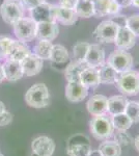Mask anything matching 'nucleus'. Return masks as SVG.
I'll return each instance as SVG.
<instances>
[{"instance_id": "obj_9", "label": "nucleus", "mask_w": 139, "mask_h": 156, "mask_svg": "<svg viewBox=\"0 0 139 156\" xmlns=\"http://www.w3.org/2000/svg\"><path fill=\"white\" fill-rule=\"evenodd\" d=\"M92 150V145L84 135H74L68 142L67 152L70 156H89Z\"/></svg>"}, {"instance_id": "obj_11", "label": "nucleus", "mask_w": 139, "mask_h": 156, "mask_svg": "<svg viewBox=\"0 0 139 156\" xmlns=\"http://www.w3.org/2000/svg\"><path fill=\"white\" fill-rule=\"evenodd\" d=\"M88 95V87H85L80 82V80L77 81H68V84L65 87V97L70 102L78 103L81 102Z\"/></svg>"}, {"instance_id": "obj_42", "label": "nucleus", "mask_w": 139, "mask_h": 156, "mask_svg": "<svg viewBox=\"0 0 139 156\" xmlns=\"http://www.w3.org/2000/svg\"><path fill=\"white\" fill-rule=\"evenodd\" d=\"M4 110H5V105L3 104V102H2V101H0V114H1V112H3Z\"/></svg>"}, {"instance_id": "obj_20", "label": "nucleus", "mask_w": 139, "mask_h": 156, "mask_svg": "<svg viewBox=\"0 0 139 156\" xmlns=\"http://www.w3.org/2000/svg\"><path fill=\"white\" fill-rule=\"evenodd\" d=\"M79 17L77 16L75 9H67L60 5H56L55 7V20L58 23L65 25V26H71L75 24Z\"/></svg>"}, {"instance_id": "obj_4", "label": "nucleus", "mask_w": 139, "mask_h": 156, "mask_svg": "<svg viewBox=\"0 0 139 156\" xmlns=\"http://www.w3.org/2000/svg\"><path fill=\"white\" fill-rule=\"evenodd\" d=\"M6 52V58L22 62L25 57H27L31 53L29 47L26 43L21 42L19 40H12L11 37H0Z\"/></svg>"}, {"instance_id": "obj_38", "label": "nucleus", "mask_w": 139, "mask_h": 156, "mask_svg": "<svg viewBox=\"0 0 139 156\" xmlns=\"http://www.w3.org/2000/svg\"><path fill=\"white\" fill-rule=\"evenodd\" d=\"M3 59H6V52L3 45H2L1 40H0V60H3Z\"/></svg>"}, {"instance_id": "obj_28", "label": "nucleus", "mask_w": 139, "mask_h": 156, "mask_svg": "<svg viewBox=\"0 0 139 156\" xmlns=\"http://www.w3.org/2000/svg\"><path fill=\"white\" fill-rule=\"evenodd\" d=\"M53 44L51 41H47V40H39L36 45L33 48V53L39 56L40 58L44 59H50V55H51Z\"/></svg>"}, {"instance_id": "obj_8", "label": "nucleus", "mask_w": 139, "mask_h": 156, "mask_svg": "<svg viewBox=\"0 0 139 156\" xmlns=\"http://www.w3.org/2000/svg\"><path fill=\"white\" fill-rule=\"evenodd\" d=\"M107 62L118 73H123L131 70L133 67V57L126 50L117 49L111 52L107 58Z\"/></svg>"}, {"instance_id": "obj_6", "label": "nucleus", "mask_w": 139, "mask_h": 156, "mask_svg": "<svg viewBox=\"0 0 139 156\" xmlns=\"http://www.w3.org/2000/svg\"><path fill=\"white\" fill-rule=\"evenodd\" d=\"M24 7L19 0H4L0 5V16L9 25H14L23 18Z\"/></svg>"}, {"instance_id": "obj_34", "label": "nucleus", "mask_w": 139, "mask_h": 156, "mask_svg": "<svg viewBox=\"0 0 139 156\" xmlns=\"http://www.w3.org/2000/svg\"><path fill=\"white\" fill-rule=\"evenodd\" d=\"M19 1L24 9L31 11V9H34L35 6H37V5H40V4L46 2V0H19Z\"/></svg>"}, {"instance_id": "obj_36", "label": "nucleus", "mask_w": 139, "mask_h": 156, "mask_svg": "<svg viewBox=\"0 0 139 156\" xmlns=\"http://www.w3.org/2000/svg\"><path fill=\"white\" fill-rule=\"evenodd\" d=\"M77 3V0H59V5L67 9H75V5Z\"/></svg>"}, {"instance_id": "obj_3", "label": "nucleus", "mask_w": 139, "mask_h": 156, "mask_svg": "<svg viewBox=\"0 0 139 156\" xmlns=\"http://www.w3.org/2000/svg\"><path fill=\"white\" fill-rule=\"evenodd\" d=\"M89 129L93 137L99 140H106L114 133V127L108 115H95L89 122Z\"/></svg>"}, {"instance_id": "obj_27", "label": "nucleus", "mask_w": 139, "mask_h": 156, "mask_svg": "<svg viewBox=\"0 0 139 156\" xmlns=\"http://www.w3.org/2000/svg\"><path fill=\"white\" fill-rule=\"evenodd\" d=\"M98 150L102 156H120L122 154V147L115 140H104L99 146Z\"/></svg>"}, {"instance_id": "obj_31", "label": "nucleus", "mask_w": 139, "mask_h": 156, "mask_svg": "<svg viewBox=\"0 0 139 156\" xmlns=\"http://www.w3.org/2000/svg\"><path fill=\"white\" fill-rule=\"evenodd\" d=\"M125 114L134 123H139V103L136 101H129L126 107Z\"/></svg>"}, {"instance_id": "obj_10", "label": "nucleus", "mask_w": 139, "mask_h": 156, "mask_svg": "<svg viewBox=\"0 0 139 156\" xmlns=\"http://www.w3.org/2000/svg\"><path fill=\"white\" fill-rule=\"evenodd\" d=\"M55 7L56 5L48 2L40 4L30 11V18L36 23L41 22H56L55 20Z\"/></svg>"}, {"instance_id": "obj_33", "label": "nucleus", "mask_w": 139, "mask_h": 156, "mask_svg": "<svg viewBox=\"0 0 139 156\" xmlns=\"http://www.w3.org/2000/svg\"><path fill=\"white\" fill-rule=\"evenodd\" d=\"M126 26L135 34L139 37V14L132 15L126 19Z\"/></svg>"}, {"instance_id": "obj_2", "label": "nucleus", "mask_w": 139, "mask_h": 156, "mask_svg": "<svg viewBox=\"0 0 139 156\" xmlns=\"http://www.w3.org/2000/svg\"><path fill=\"white\" fill-rule=\"evenodd\" d=\"M25 101L30 107L44 108L50 104V94L45 83H35L25 94Z\"/></svg>"}, {"instance_id": "obj_45", "label": "nucleus", "mask_w": 139, "mask_h": 156, "mask_svg": "<svg viewBox=\"0 0 139 156\" xmlns=\"http://www.w3.org/2000/svg\"><path fill=\"white\" fill-rule=\"evenodd\" d=\"M0 156H4L3 154H1V153H0Z\"/></svg>"}, {"instance_id": "obj_24", "label": "nucleus", "mask_w": 139, "mask_h": 156, "mask_svg": "<svg viewBox=\"0 0 139 156\" xmlns=\"http://www.w3.org/2000/svg\"><path fill=\"white\" fill-rule=\"evenodd\" d=\"M88 66L85 62H79V60H74L70 62L65 68V79L68 81H77L80 79L81 73L86 69Z\"/></svg>"}, {"instance_id": "obj_25", "label": "nucleus", "mask_w": 139, "mask_h": 156, "mask_svg": "<svg viewBox=\"0 0 139 156\" xmlns=\"http://www.w3.org/2000/svg\"><path fill=\"white\" fill-rule=\"evenodd\" d=\"M70 54L64 46L59 44H55L52 47L51 55H50V60L54 64L64 65L69 60Z\"/></svg>"}, {"instance_id": "obj_35", "label": "nucleus", "mask_w": 139, "mask_h": 156, "mask_svg": "<svg viewBox=\"0 0 139 156\" xmlns=\"http://www.w3.org/2000/svg\"><path fill=\"white\" fill-rule=\"evenodd\" d=\"M12 121V115L5 109L3 112L0 114V126H6L11 124Z\"/></svg>"}, {"instance_id": "obj_14", "label": "nucleus", "mask_w": 139, "mask_h": 156, "mask_svg": "<svg viewBox=\"0 0 139 156\" xmlns=\"http://www.w3.org/2000/svg\"><path fill=\"white\" fill-rule=\"evenodd\" d=\"M22 69H23V73L25 76H35V75L40 74L44 66L43 59L36 56L34 53H30L28 56L21 62Z\"/></svg>"}, {"instance_id": "obj_7", "label": "nucleus", "mask_w": 139, "mask_h": 156, "mask_svg": "<svg viewBox=\"0 0 139 156\" xmlns=\"http://www.w3.org/2000/svg\"><path fill=\"white\" fill-rule=\"evenodd\" d=\"M118 29H120V25L116 22L113 20H105L96 27L93 31V37H96L97 41L103 44L114 43Z\"/></svg>"}, {"instance_id": "obj_44", "label": "nucleus", "mask_w": 139, "mask_h": 156, "mask_svg": "<svg viewBox=\"0 0 139 156\" xmlns=\"http://www.w3.org/2000/svg\"><path fill=\"white\" fill-rule=\"evenodd\" d=\"M87 1H90V2H93L95 0H87Z\"/></svg>"}, {"instance_id": "obj_29", "label": "nucleus", "mask_w": 139, "mask_h": 156, "mask_svg": "<svg viewBox=\"0 0 139 156\" xmlns=\"http://www.w3.org/2000/svg\"><path fill=\"white\" fill-rule=\"evenodd\" d=\"M111 122L116 130H128L133 125V122L130 120V118L123 112V114L114 115L111 118Z\"/></svg>"}, {"instance_id": "obj_12", "label": "nucleus", "mask_w": 139, "mask_h": 156, "mask_svg": "<svg viewBox=\"0 0 139 156\" xmlns=\"http://www.w3.org/2000/svg\"><path fill=\"white\" fill-rule=\"evenodd\" d=\"M55 143L48 136H39L32 140V153L36 156H52L55 151Z\"/></svg>"}, {"instance_id": "obj_26", "label": "nucleus", "mask_w": 139, "mask_h": 156, "mask_svg": "<svg viewBox=\"0 0 139 156\" xmlns=\"http://www.w3.org/2000/svg\"><path fill=\"white\" fill-rule=\"evenodd\" d=\"M75 12L80 18H90L95 16V6L93 2L87 1V0H77L75 5Z\"/></svg>"}, {"instance_id": "obj_41", "label": "nucleus", "mask_w": 139, "mask_h": 156, "mask_svg": "<svg viewBox=\"0 0 139 156\" xmlns=\"http://www.w3.org/2000/svg\"><path fill=\"white\" fill-rule=\"evenodd\" d=\"M89 156H102V154H101L99 150H95V151L92 150V152H90Z\"/></svg>"}, {"instance_id": "obj_13", "label": "nucleus", "mask_w": 139, "mask_h": 156, "mask_svg": "<svg viewBox=\"0 0 139 156\" xmlns=\"http://www.w3.org/2000/svg\"><path fill=\"white\" fill-rule=\"evenodd\" d=\"M114 44L117 49L129 50L133 48L136 44V36L127 26H120L118 32L114 40Z\"/></svg>"}, {"instance_id": "obj_37", "label": "nucleus", "mask_w": 139, "mask_h": 156, "mask_svg": "<svg viewBox=\"0 0 139 156\" xmlns=\"http://www.w3.org/2000/svg\"><path fill=\"white\" fill-rule=\"evenodd\" d=\"M114 1L117 3V5L120 6V9L132 5V0H114Z\"/></svg>"}, {"instance_id": "obj_22", "label": "nucleus", "mask_w": 139, "mask_h": 156, "mask_svg": "<svg viewBox=\"0 0 139 156\" xmlns=\"http://www.w3.org/2000/svg\"><path fill=\"white\" fill-rule=\"evenodd\" d=\"M100 80L102 84H113L115 83L118 76V72L107 62H103L102 65L98 67Z\"/></svg>"}, {"instance_id": "obj_30", "label": "nucleus", "mask_w": 139, "mask_h": 156, "mask_svg": "<svg viewBox=\"0 0 139 156\" xmlns=\"http://www.w3.org/2000/svg\"><path fill=\"white\" fill-rule=\"evenodd\" d=\"M88 47H89V43L87 42H78L77 44H75V46L73 47V54H74L75 60L84 62Z\"/></svg>"}, {"instance_id": "obj_39", "label": "nucleus", "mask_w": 139, "mask_h": 156, "mask_svg": "<svg viewBox=\"0 0 139 156\" xmlns=\"http://www.w3.org/2000/svg\"><path fill=\"white\" fill-rule=\"evenodd\" d=\"M133 143H134V147H135V149L137 150V152L139 153V134L134 138Z\"/></svg>"}, {"instance_id": "obj_21", "label": "nucleus", "mask_w": 139, "mask_h": 156, "mask_svg": "<svg viewBox=\"0 0 139 156\" xmlns=\"http://www.w3.org/2000/svg\"><path fill=\"white\" fill-rule=\"evenodd\" d=\"M129 100L125 95H114L108 98V105H107V112L111 115L123 114L127 107Z\"/></svg>"}, {"instance_id": "obj_18", "label": "nucleus", "mask_w": 139, "mask_h": 156, "mask_svg": "<svg viewBox=\"0 0 139 156\" xmlns=\"http://www.w3.org/2000/svg\"><path fill=\"white\" fill-rule=\"evenodd\" d=\"M93 6H95V16L97 18L108 15H116L120 9L114 0H95Z\"/></svg>"}, {"instance_id": "obj_46", "label": "nucleus", "mask_w": 139, "mask_h": 156, "mask_svg": "<svg viewBox=\"0 0 139 156\" xmlns=\"http://www.w3.org/2000/svg\"><path fill=\"white\" fill-rule=\"evenodd\" d=\"M138 103H139V102H138Z\"/></svg>"}, {"instance_id": "obj_40", "label": "nucleus", "mask_w": 139, "mask_h": 156, "mask_svg": "<svg viewBox=\"0 0 139 156\" xmlns=\"http://www.w3.org/2000/svg\"><path fill=\"white\" fill-rule=\"evenodd\" d=\"M4 79H5V76H4L3 67H2V65H0V83H1Z\"/></svg>"}, {"instance_id": "obj_16", "label": "nucleus", "mask_w": 139, "mask_h": 156, "mask_svg": "<svg viewBox=\"0 0 139 156\" xmlns=\"http://www.w3.org/2000/svg\"><path fill=\"white\" fill-rule=\"evenodd\" d=\"M107 105H108V98L104 95L97 94L89 98L87 101L86 107L87 110L92 115H100L107 112Z\"/></svg>"}, {"instance_id": "obj_43", "label": "nucleus", "mask_w": 139, "mask_h": 156, "mask_svg": "<svg viewBox=\"0 0 139 156\" xmlns=\"http://www.w3.org/2000/svg\"><path fill=\"white\" fill-rule=\"evenodd\" d=\"M132 4L134 6L139 7V0H132Z\"/></svg>"}, {"instance_id": "obj_32", "label": "nucleus", "mask_w": 139, "mask_h": 156, "mask_svg": "<svg viewBox=\"0 0 139 156\" xmlns=\"http://www.w3.org/2000/svg\"><path fill=\"white\" fill-rule=\"evenodd\" d=\"M114 140L122 147V146H129L132 144L133 137L127 130H117L114 134Z\"/></svg>"}, {"instance_id": "obj_5", "label": "nucleus", "mask_w": 139, "mask_h": 156, "mask_svg": "<svg viewBox=\"0 0 139 156\" xmlns=\"http://www.w3.org/2000/svg\"><path fill=\"white\" fill-rule=\"evenodd\" d=\"M14 32L17 40L24 43L31 42L36 37L37 23L31 18H21L14 25Z\"/></svg>"}, {"instance_id": "obj_17", "label": "nucleus", "mask_w": 139, "mask_h": 156, "mask_svg": "<svg viewBox=\"0 0 139 156\" xmlns=\"http://www.w3.org/2000/svg\"><path fill=\"white\" fill-rule=\"evenodd\" d=\"M2 67H3L5 79L9 80V81H17V80H20L24 76L21 62L6 58L5 62L2 64Z\"/></svg>"}, {"instance_id": "obj_19", "label": "nucleus", "mask_w": 139, "mask_h": 156, "mask_svg": "<svg viewBox=\"0 0 139 156\" xmlns=\"http://www.w3.org/2000/svg\"><path fill=\"white\" fill-rule=\"evenodd\" d=\"M84 62L88 67L98 68L105 62V51L99 44H89Z\"/></svg>"}, {"instance_id": "obj_15", "label": "nucleus", "mask_w": 139, "mask_h": 156, "mask_svg": "<svg viewBox=\"0 0 139 156\" xmlns=\"http://www.w3.org/2000/svg\"><path fill=\"white\" fill-rule=\"evenodd\" d=\"M59 34V27L57 22H41L37 23L36 39L53 41Z\"/></svg>"}, {"instance_id": "obj_23", "label": "nucleus", "mask_w": 139, "mask_h": 156, "mask_svg": "<svg viewBox=\"0 0 139 156\" xmlns=\"http://www.w3.org/2000/svg\"><path fill=\"white\" fill-rule=\"evenodd\" d=\"M80 82L86 87H97L101 84L100 75H99L98 68L87 67L80 75Z\"/></svg>"}, {"instance_id": "obj_1", "label": "nucleus", "mask_w": 139, "mask_h": 156, "mask_svg": "<svg viewBox=\"0 0 139 156\" xmlns=\"http://www.w3.org/2000/svg\"><path fill=\"white\" fill-rule=\"evenodd\" d=\"M115 84L125 96H136L139 93V73L134 70L118 73Z\"/></svg>"}]
</instances>
